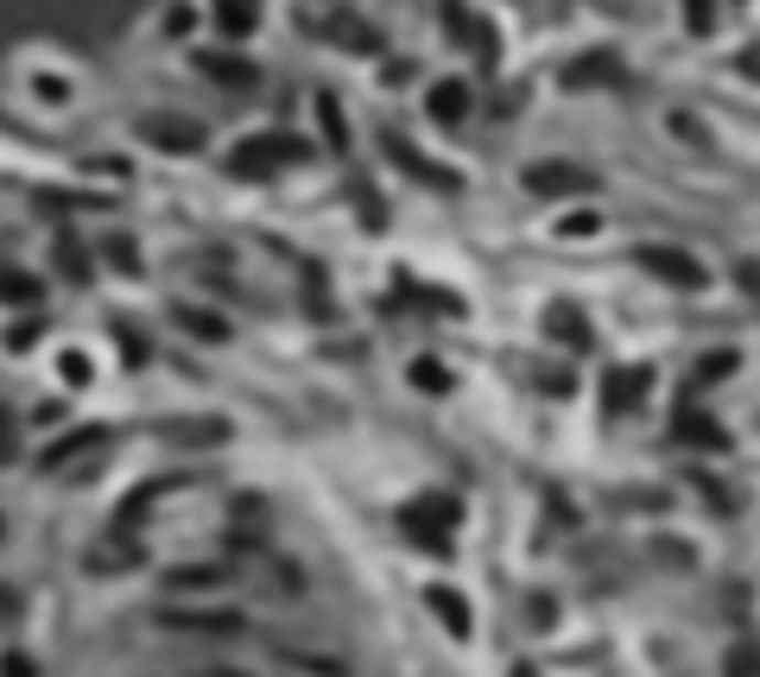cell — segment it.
Wrapping results in <instances>:
<instances>
[{"label":"cell","instance_id":"cell-1","mask_svg":"<svg viewBox=\"0 0 760 677\" xmlns=\"http://www.w3.org/2000/svg\"><path fill=\"white\" fill-rule=\"evenodd\" d=\"M7 677H32V665H20V653L7 658Z\"/></svg>","mask_w":760,"mask_h":677}]
</instances>
